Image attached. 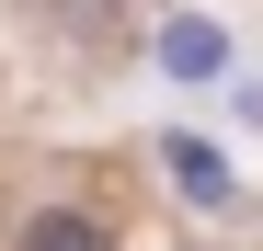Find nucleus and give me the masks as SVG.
<instances>
[{"mask_svg": "<svg viewBox=\"0 0 263 251\" xmlns=\"http://www.w3.org/2000/svg\"><path fill=\"white\" fill-rule=\"evenodd\" d=\"M12 251H115V228L92 217V205H34V217L12 228Z\"/></svg>", "mask_w": 263, "mask_h": 251, "instance_id": "nucleus-1", "label": "nucleus"}, {"mask_svg": "<svg viewBox=\"0 0 263 251\" xmlns=\"http://www.w3.org/2000/svg\"><path fill=\"white\" fill-rule=\"evenodd\" d=\"M160 69L172 80H217V69H229V34H217V23H172L160 34Z\"/></svg>", "mask_w": 263, "mask_h": 251, "instance_id": "nucleus-2", "label": "nucleus"}]
</instances>
